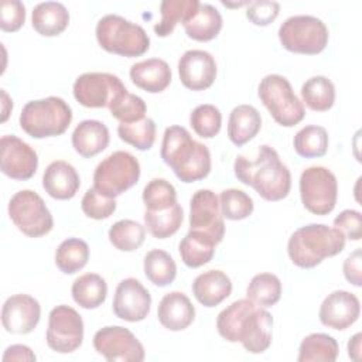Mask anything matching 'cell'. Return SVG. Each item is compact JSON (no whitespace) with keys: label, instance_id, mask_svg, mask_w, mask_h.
I'll use <instances>...</instances> for the list:
<instances>
[{"label":"cell","instance_id":"obj_38","mask_svg":"<svg viewBox=\"0 0 362 362\" xmlns=\"http://www.w3.org/2000/svg\"><path fill=\"white\" fill-rule=\"evenodd\" d=\"M293 146L301 157H322L328 150V133L322 126L308 124L296 133Z\"/></svg>","mask_w":362,"mask_h":362},{"label":"cell","instance_id":"obj_3","mask_svg":"<svg viewBox=\"0 0 362 362\" xmlns=\"http://www.w3.org/2000/svg\"><path fill=\"white\" fill-rule=\"evenodd\" d=\"M160 156L182 182L204 180L211 173L208 147L194 140L182 126H170L164 130Z\"/></svg>","mask_w":362,"mask_h":362},{"label":"cell","instance_id":"obj_7","mask_svg":"<svg viewBox=\"0 0 362 362\" xmlns=\"http://www.w3.org/2000/svg\"><path fill=\"white\" fill-rule=\"evenodd\" d=\"M257 95L274 122L283 127H293L305 116L304 103L296 96L291 83L283 75H266L259 83Z\"/></svg>","mask_w":362,"mask_h":362},{"label":"cell","instance_id":"obj_13","mask_svg":"<svg viewBox=\"0 0 362 362\" xmlns=\"http://www.w3.org/2000/svg\"><path fill=\"white\" fill-rule=\"evenodd\" d=\"M93 348L109 362H141L146 352L137 337L120 325H107L93 335Z\"/></svg>","mask_w":362,"mask_h":362},{"label":"cell","instance_id":"obj_49","mask_svg":"<svg viewBox=\"0 0 362 362\" xmlns=\"http://www.w3.org/2000/svg\"><path fill=\"white\" fill-rule=\"evenodd\" d=\"M361 262H362V252L358 247L344 260V264H342V270H344V276H345L346 281H349L351 284H354L356 287H361V284H362Z\"/></svg>","mask_w":362,"mask_h":362},{"label":"cell","instance_id":"obj_41","mask_svg":"<svg viewBox=\"0 0 362 362\" xmlns=\"http://www.w3.org/2000/svg\"><path fill=\"white\" fill-rule=\"evenodd\" d=\"M219 206L223 218L229 221H242L252 215L255 205L252 197L245 191L228 188L219 195Z\"/></svg>","mask_w":362,"mask_h":362},{"label":"cell","instance_id":"obj_19","mask_svg":"<svg viewBox=\"0 0 362 362\" xmlns=\"http://www.w3.org/2000/svg\"><path fill=\"white\" fill-rule=\"evenodd\" d=\"M361 314L359 298L346 290H335L321 303L318 317L322 325L332 329H346Z\"/></svg>","mask_w":362,"mask_h":362},{"label":"cell","instance_id":"obj_15","mask_svg":"<svg viewBox=\"0 0 362 362\" xmlns=\"http://www.w3.org/2000/svg\"><path fill=\"white\" fill-rule=\"evenodd\" d=\"M189 229L209 235L218 245L225 235L219 198L211 189H198L189 201Z\"/></svg>","mask_w":362,"mask_h":362},{"label":"cell","instance_id":"obj_30","mask_svg":"<svg viewBox=\"0 0 362 362\" xmlns=\"http://www.w3.org/2000/svg\"><path fill=\"white\" fill-rule=\"evenodd\" d=\"M71 293L74 301L79 307L93 310L105 303L107 296V284L102 276L96 273H85L72 283Z\"/></svg>","mask_w":362,"mask_h":362},{"label":"cell","instance_id":"obj_5","mask_svg":"<svg viewBox=\"0 0 362 362\" xmlns=\"http://www.w3.org/2000/svg\"><path fill=\"white\" fill-rule=\"evenodd\" d=\"M20 127L33 139L59 136L72 122L71 106L58 96L30 100L20 113Z\"/></svg>","mask_w":362,"mask_h":362},{"label":"cell","instance_id":"obj_35","mask_svg":"<svg viewBox=\"0 0 362 362\" xmlns=\"http://www.w3.org/2000/svg\"><path fill=\"white\" fill-rule=\"evenodd\" d=\"M144 225L147 230L157 239H165L173 236L182 223L184 211L177 202L173 206L163 211H146L144 212Z\"/></svg>","mask_w":362,"mask_h":362},{"label":"cell","instance_id":"obj_20","mask_svg":"<svg viewBox=\"0 0 362 362\" xmlns=\"http://www.w3.org/2000/svg\"><path fill=\"white\" fill-rule=\"evenodd\" d=\"M40 317L41 305L28 294L8 297L1 308V324L10 334H30L40 322Z\"/></svg>","mask_w":362,"mask_h":362},{"label":"cell","instance_id":"obj_26","mask_svg":"<svg viewBox=\"0 0 362 362\" xmlns=\"http://www.w3.org/2000/svg\"><path fill=\"white\" fill-rule=\"evenodd\" d=\"M262 127V117L252 105H239L232 109L228 119V137L240 147L255 139Z\"/></svg>","mask_w":362,"mask_h":362},{"label":"cell","instance_id":"obj_43","mask_svg":"<svg viewBox=\"0 0 362 362\" xmlns=\"http://www.w3.org/2000/svg\"><path fill=\"white\" fill-rule=\"evenodd\" d=\"M189 124L199 137L212 139L219 133L222 126L221 110L211 103L199 105L191 112Z\"/></svg>","mask_w":362,"mask_h":362},{"label":"cell","instance_id":"obj_22","mask_svg":"<svg viewBox=\"0 0 362 362\" xmlns=\"http://www.w3.org/2000/svg\"><path fill=\"white\" fill-rule=\"evenodd\" d=\"M157 317L160 324L170 331L188 328L195 318V307L182 291H170L158 303Z\"/></svg>","mask_w":362,"mask_h":362},{"label":"cell","instance_id":"obj_31","mask_svg":"<svg viewBox=\"0 0 362 362\" xmlns=\"http://www.w3.org/2000/svg\"><path fill=\"white\" fill-rule=\"evenodd\" d=\"M338 342L324 332H314L303 338L298 348V362H334L338 358Z\"/></svg>","mask_w":362,"mask_h":362},{"label":"cell","instance_id":"obj_11","mask_svg":"<svg viewBox=\"0 0 362 362\" xmlns=\"http://www.w3.org/2000/svg\"><path fill=\"white\" fill-rule=\"evenodd\" d=\"M300 197L308 212L320 216L328 215L338 198L337 177L321 165L305 168L300 177Z\"/></svg>","mask_w":362,"mask_h":362},{"label":"cell","instance_id":"obj_51","mask_svg":"<svg viewBox=\"0 0 362 362\" xmlns=\"http://www.w3.org/2000/svg\"><path fill=\"white\" fill-rule=\"evenodd\" d=\"M361 332H356L352 338H349L348 342V356L352 361H359L361 359Z\"/></svg>","mask_w":362,"mask_h":362},{"label":"cell","instance_id":"obj_25","mask_svg":"<svg viewBox=\"0 0 362 362\" xmlns=\"http://www.w3.org/2000/svg\"><path fill=\"white\" fill-rule=\"evenodd\" d=\"M109 141L110 134L107 126L103 122L93 119L82 120L72 133V147L85 158L102 153L109 146Z\"/></svg>","mask_w":362,"mask_h":362},{"label":"cell","instance_id":"obj_39","mask_svg":"<svg viewBox=\"0 0 362 362\" xmlns=\"http://www.w3.org/2000/svg\"><path fill=\"white\" fill-rule=\"evenodd\" d=\"M109 242L122 252L139 249L146 239V228L133 219H120L109 229Z\"/></svg>","mask_w":362,"mask_h":362},{"label":"cell","instance_id":"obj_47","mask_svg":"<svg viewBox=\"0 0 362 362\" xmlns=\"http://www.w3.org/2000/svg\"><path fill=\"white\" fill-rule=\"evenodd\" d=\"M280 11V4L277 1L270 0H256L250 1L246 10V17L255 25H269L273 23Z\"/></svg>","mask_w":362,"mask_h":362},{"label":"cell","instance_id":"obj_29","mask_svg":"<svg viewBox=\"0 0 362 362\" xmlns=\"http://www.w3.org/2000/svg\"><path fill=\"white\" fill-rule=\"evenodd\" d=\"M215 246L216 243L209 235L189 229V232L181 239L178 252L185 266L197 269L212 260L215 255Z\"/></svg>","mask_w":362,"mask_h":362},{"label":"cell","instance_id":"obj_1","mask_svg":"<svg viewBox=\"0 0 362 362\" xmlns=\"http://www.w3.org/2000/svg\"><path fill=\"white\" fill-rule=\"evenodd\" d=\"M216 329L228 342H240L247 352L262 354L273 339V317L266 308L242 298L218 314Z\"/></svg>","mask_w":362,"mask_h":362},{"label":"cell","instance_id":"obj_4","mask_svg":"<svg viewBox=\"0 0 362 362\" xmlns=\"http://www.w3.org/2000/svg\"><path fill=\"white\" fill-rule=\"evenodd\" d=\"M345 236L324 223H310L294 230L287 242L290 260L301 269H313L345 247Z\"/></svg>","mask_w":362,"mask_h":362},{"label":"cell","instance_id":"obj_8","mask_svg":"<svg viewBox=\"0 0 362 362\" xmlns=\"http://www.w3.org/2000/svg\"><path fill=\"white\" fill-rule=\"evenodd\" d=\"M328 38L329 34L324 21L308 14L291 16L279 28L280 44L294 54H320L325 49Z\"/></svg>","mask_w":362,"mask_h":362},{"label":"cell","instance_id":"obj_32","mask_svg":"<svg viewBox=\"0 0 362 362\" xmlns=\"http://www.w3.org/2000/svg\"><path fill=\"white\" fill-rule=\"evenodd\" d=\"M301 98L308 109L327 112L335 102V86L327 76H311L301 86Z\"/></svg>","mask_w":362,"mask_h":362},{"label":"cell","instance_id":"obj_23","mask_svg":"<svg viewBox=\"0 0 362 362\" xmlns=\"http://www.w3.org/2000/svg\"><path fill=\"white\" fill-rule=\"evenodd\" d=\"M129 75L137 88L148 93H160L165 90L171 83L173 76L170 65L161 58H148L133 64Z\"/></svg>","mask_w":362,"mask_h":362},{"label":"cell","instance_id":"obj_52","mask_svg":"<svg viewBox=\"0 0 362 362\" xmlns=\"http://www.w3.org/2000/svg\"><path fill=\"white\" fill-rule=\"evenodd\" d=\"M1 98H3V116H1V122H6L10 110L13 109V102L10 100V98H8V95L6 93L4 89H1Z\"/></svg>","mask_w":362,"mask_h":362},{"label":"cell","instance_id":"obj_44","mask_svg":"<svg viewBox=\"0 0 362 362\" xmlns=\"http://www.w3.org/2000/svg\"><path fill=\"white\" fill-rule=\"evenodd\" d=\"M109 112L120 123H133L146 117L147 106L140 96L126 89L109 105Z\"/></svg>","mask_w":362,"mask_h":362},{"label":"cell","instance_id":"obj_42","mask_svg":"<svg viewBox=\"0 0 362 362\" xmlns=\"http://www.w3.org/2000/svg\"><path fill=\"white\" fill-rule=\"evenodd\" d=\"M143 202L146 211H163L178 202L177 191L170 181L153 178L143 189Z\"/></svg>","mask_w":362,"mask_h":362},{"label":"cell","instance_id":"obj_36","mask_svg":"<svg viewBox=\"0 0 362 362\" xmlns=\"http://www.w3.org/2000/svg\"><path fill=\"white\" fill-rule=\"evenodd\" d=\"M146 277L158 287L171 284L177 276V264L170 253L161 249H153L144 256L143 262Z\"/></svg>","mask_w":362,"mask_h":362},{"label":"cell","instance_id":"obj_50","mask_svg":"<svg viewBox=\"0 0 362 362\" xmlns=\"http://www.w3.org/2000/svg\"><path fill=\"white\" fill-rule=\"evenodd\" d=\"M37 359L35 354L31 351L30 346L27 345H21V344H16V345H10L3 355V362H34Z\"/></svg>","mask_w":362,"mask_h":362},{"label":"cell","instance_id":"obj_16","mask_svg":"<svg viewBox=\"0 0 362 362\" xmlns=\"http://www.w3.org/2000/svg\"><path fill=\"white\" fill-rule=\"evenodd\" d=\"M38 167L35 150L13 134H6L0 140V168L13 180H30Z\"/></svg>","mask_w":362,"mask_h":362},{"label":"cell","instance_id":"obj_2","mask_svg":"<svg viewBox=\"0 0 362 362\" xmlns=\"http://www.w3.org/2000/svg\"><path fill=\"white\" fill-rule=\"evenodd\" d=\"M233 170L235 177L242 184L252 187L266 201L284 199L290 192V170L280 161L277 151L272 146L262 144L257 156L252 160L242 154L238 156Z\"/></svg>","mask_w":362,"mask_h":362},{"label":"cell","instance_id":"obj_6","mask_svg":"<svg viewBox=\"0 0 362 362\" xmlns=\"http://www.w3.org/2000/svg\"><path fill=\"white\" fill-rule=\"evenodd\" d=\"M98 44L107 52L133 58L143 55L150 47L146 30L117 14H106L96 24Z\"/></svg>","mask_w":362,"mask_h":362},{"label":"cell","instance_id":"obj_45","mask_svg":"<svg viewBox=\"0 0 362 362\" xmlns=\"http://www.w3.org/2000/svg\"><path fill=\"white\" fill-rule=\"evenodd\" d=\"M81 208L88 218L100 221L113 215L116 211V199L102 195L95 188H89L82 197Z\"/></svg>","mask_w":362,"mask_h":362},{"label":"cell","instance_id":"obj_37","mask_svg":"<svg viewBox=\"0 0 362 362\" xmlns=\"http://www.w3.org/2000/svg\"><path fill=\"white\" fill-rule=\"evenodd\" d=\"M280 297L281 281L273 273H259L253 276L246 288V298L263 308L274 305Z\"/></svg>","mask_w":362,"mask_h":362},{"label":"cell","instance_id":"obj_40","mask_svg":"<svg viewBox=\"0 0 362 362\" xmlns=\"http://www.w3.org/2000/svg\"><path fill=\"white\" fill-rule=\"evenodd\" d=\"M117 134L120 140L137 150H150L156 141V123L150 117L133 123H119Z\"/></svg>","mask_w":362,"mask_h":362},{"label":"cell","instance_id":"obj_18","mask_svg":"<svg viewBox=\"0 0 362 362\" xmlns=\"http://www.w3.org/2000/svg\"><path fill=\"white\" fill-rule=\"evenodd\" d=\"M178 75L187 89L205 90L216 78L215 58L204 49H188L178 59Z\"/></svg>","mask_w":362,"mask_h":362},{"label":"cell","instance_id":"obj_14","mask_svg":"<svg viewBox=\"0 0 362 362\" xmlns=\"http://www.w3.org/2000/svg\"><path fill=\"white\" fill-rule=\"evenodd\" d=\"M124 90L120 78L109 72H85L74 82V96L85 107H109Z\"/></svg>","mask_w":362,"mask_h":362},{"label":"cell","instance_id":"obj_12","mask_svg":"<svg viewBox=\"0 0 362 362\" xmlns=\"http://www.w3.org/2000/svg\"><path fill=\"white\" fill-rule=\"evenodd\" d=\"M47 345L59 354L76 351L83 341V321L79 313L65 304L57 305L48 315Z\"/></svg>","mask_w":362,"mask_h":362},{"label":"cell","instance_id":"obj_17","mask_svg":"<svg viewBox=\"0 0 362 362\" xmlns=\"http://www.w3.org/2000/svg\"><path fill=\"white\" fill-rule=\"evenodd\" d=\"M112 308L117 318L129 322H139L150 313L151 296L137 279L127 277L117 284Z\"/></svg>","mask_w":362,"mask_h":362},{"label":"cell","instance_id":"obj_28","mask_svg":"<svg viewBox=\"0 0 362 362\" xmlns=\"http://www.w3.org/2000/svg\"><path fill=\"white\" fill-rule=\"evenodd\" d=\"M222 16L212 4L199 3L198 8L182 23L185 34L195 41H211L222 30Z\"/></svg>","mask_w":362,"mask_h":362},{"label":"cell","instance_id":"obj_10","mask_svg":"<svg viewBox=\"0 0 362 362\" xmlns=\"http://www.w3.org/2000/svg\"><path fill=\"white\" fill-rule=\"evenodd\" d=\"M11 222L28 238H40L51 232L54 219L44 199L31 189L16 192L8 202Z\"/></svg>","mask_w":362,"mask_h":362},{"label":"cell","instance_id":"obj_27","mask_svg":"<svg viewBox=\"0 0 362 362\" xmlns=\"http://www.w3.org/2000/svg\"><path fill=\"white\" fill-rule=\"evenodd\" d=\"M33 28L44 37L59 35L69 24V11L59 1H42L33 8Z\"/></svg>","mask_w":362,"mask_h":362},{"label":"cell","instance_id":"obj_21","mask_svg":"<svg viewBox=\"0 0 362 362\" xmlns=\"http://www.w3.org/2000/svg\"><path fill=\"white\" fill-rule=\"evenodd\" d=\"M79 187V175L75 167L68 161H52L42 174V188L51 198L61 201L71 199L76 195Z\"/></svg>","mask_w":362,"mask_h":362},{"label":"cell","instance_id":"obj_24","mask_svg":"<svg viewBox=\"0 0 362 362\" xmlns=\"http://www.w3.org/2000/svg\"><path fill=\"white\" fill-rule=\"evenodd\" d=\"M194 297L204 307H215L232 293V281L222 270H206L192 283Z\"/></svg>","mask_w":362,"mask_h":362},{"label":"cell","instance_id":"obj_9","mask_svg":"<svg viewBox=\"0 0 362 362\" xmlns=\"http://www.w3.org/2000/svg\"><path fill=\"white\" fill-rule=\"evenodd\" d=\"M140 178L139 160L129 151H113L93 171V188L105 197L115 198L132 188Z\"/></svg>","mask_w":362,"mask_h":362},{"label":"cell","instance_id":"obj_34","mask_svg":"<svg viewBox=\"0 0 362 362\" xmlns=\"http://www.w3.org/2000/svg\"><path fill=\"white\" fill-rule=\"evenodd\" d=\"M199 6L198 0H164L160 4L161 20L154 25L158 37H168L175 25L184 23Z\"/></svg>","mask_w":362,"mask_h":362},{"label":"cell","instance_id":"obj_33","mask_svg":"<svg viewBox=\"0 0 362 362\" xmlns=\"http://www.w3.org/2000/svg\"><path fill=\"white\" fill-rule=\"evenodd\" d=\"M89 260V246L79 238H68L59 243L55 252V264L65 274L82 270Z\"/></svg>","mask_w":362,"mask_h":362},{"label":"cell","instance_id":"obj_46","mask_svg":"<svg viewBox=\"0 0 362 362\" xmlns=\"http://www.w3.org/2000/svg\"><path fill=\"white\" fill-rule=\"evenodd\" d=\"M25 21V6L18 0H4L1 3L0 28L4 33L18 31Z\"/></svg>","mask_w":362,"mask_h":362},{"label":"cell","instance_id":"obj_48","mask_svg":"<svg viewBox=\"0 0 362 362\" xmlns=\"http://www.w3.org/2000/svg\"><path fill=\"white\" fill-rule=\"evenodd\" d=\"M334 228L338 229L345 239L359 240L362 238V215L356 209H344L334 219Z\"/></svg>","mask_w":362,"mask_h":362}]
</instances>
